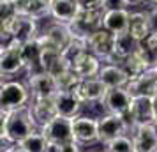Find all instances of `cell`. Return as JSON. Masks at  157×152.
Segmentation results:
<instances>
[{
  "label": "cell",
  "instance_id": "cell-1",
  "mask_svg": "<svg viewBox=\"0 0 157 152\" xmlns=\"http://www.w3.org/2000/svg\"><path fill=\"white\" fill-rule=\"evenodd\" d=\"M34 131H37V126L32 119L29 106L13 110V111H4L2 110V124H0L2 145L21 143Z\"/></svg>",
  "mask_w": 157,
  "mask_h": 152
},
{
  "label": "cell",
  "instance_id": "cell-2",
  "mask_svg": "<svg viewBox=\"0 0 157 152\" xmlns=\"http://www.w3.org/2000/svg\"><path fill=\"white\" fill-rule=\"evenodd\" d=\"M41 34L39 21L30 16L18 14L7 21H2V44L14 39L20 44H27L30 41H36Z\"/></svg>",
  "mask_w": 157,
  "mask_h": 152
},
{
  "label": "cell",
  "instance_id": "cell-3",
  "mask_svg": "<svg viewBox=\"0 0 157 152\" xmlns=\"http://www.w3.org/2000/svg\"><path fill=\"white\" fill-rule=\"evenodd\" d=\"M30 99V90L29 85L25 81L20 80H2L0 87V106L4 111H13L29 106Z\"/></svg>",
  "mask_w": 157,
  "mask_h": 152
},
{
  "label": "cell",
  "instance_id": "cell-4",
  "mask_svg": "<svg viewBox=\"0 0 157 152\" xmlns=\"http://www.w3.org/2000/svg\"><path fill=\"white\" fill-rule=\"evenodd\" d=\"M104 9L102 7H90L79 11L78 18L72 23H69L72 37L76 39H88L90 34H94L95 30L102 29V20H104Z\"/></svg>",
  "mask_w": 157,
  "mask_h": 152
},
{
  "label": "cell",
  "instance_id": "cell-5",
  "mask_svg": "<svg viewBox=\"0 0 157 152\" xmlns=\"http://www.w3.org/2000/svg\"><path fill=\"white\" fill-rule=\"evenodd\" d=\"M23 44L11 39L2 44L0 51V69H2V80H11L14 74L25 71V60H23Z\"/></svg>",
  "mask_w": 157,
  "mask_h": 152
},
{
  "label": "cell",
  "instance_id": "cell-6",
  "mask_svg": "<svg viewBox=\"0 0 157 152\" xmlns=\"http://www.w3.org/2000/svg\"><path fill=\"white\" fill-rule=\"evenodd\" d=\"M37 41L41 44V48H55V50L64 51L69 43L72 41V34L69 25L58 21H51L37 37Z\"/></svg>",
  "mask_w": 157,
  "mask_h": 152
},
{
  "label": "cell",
  "instance_id": "cell-7",
  "mask_svg": "<svg viewBox=\"0 0 157 152\" xmlns=\"http://www.w3.org/2000/svg\"><path fill=\"white\" fill-rule=\"evenodd\" d=\"M129 133H131V126L124 117L113 115V113H102L99 117V143L108 145L118 136H124Z\"/></svg>",
  "mask_w": 157,
  "mask_h": 152
},
{
  "label": "cell",
  "instance_id": "cell-8",
  "mask_svg": "<svg viewBox=\"0 0 157 152\" xmlns=\"http://www.w3.org/2000/svg\"><path fill=\"white\" fill-rule=\"evenodd\" d=\"M74 140L79 145L99 143V117L95 115H78L72 119Z\"/></svg>",
  "mask_w": 157,
  "mask_h": 152
},
{
  "label": "cell",
  "instance_id": "cell-9",
  "mask_svg": "<svg viewBox=\"0 0 157 152\" xmlns=\"http://www.w3.org/2000/svg\"><path fill=\"white\" fill-rule=\"evenodd\" d=\"M134 97L125 87L120 88H108L106 95L102 99V108L106 113H113V115L125 117L131 111Z\"/></svg>",
  "mask_w": 157,
  "mask_h": 152
},
{
  "label": "cell",
  "instance_id": "cell-10",
  "mask_svg": "<svg viewBox=\"0 0 157 152\" xmlns=\"http://www.w3.org/2000/svg\"><path fill=\"white\" fill-rule=\"evenodd\" d=\"M25 83L29 85L30 95L32 99H53L58 92V83L57 78L51 76L50 72H39V74H34V76H29L25 78Z\"/></svg>",
  "mask_w": 157,
  "mask_h": 152
},
{
  "label": "cell",
  "instance_id": "cell-11",
  "mask_svg": "<svg viewBox=\"0 0 157 152\" xmlns=\"http://www.w3.org/2000/svg\"><path fill=\"white\" fill-rule=\"evenodd\" d=\"M72 92L83 101L85 106H92V104H102L108 87L99 78H85V80L78 81V85L74 87Z\"/></svg>",
  "mask_w": 157,
  "mask_h": 152
},
{
  "label": "cell",
  "instance_id": "cell-12",
  "mask_svg": "<svg viewBox=\"0 0 157 152\" xmlns=\"http://www.w3.org/2000/svg\"><path fill=\"white\" fill-rule=\"evenodd\" d=\"M86 44H88V51L97 55L102 62H109L115 50V34L108 32L106 29L95 30L94 34L88 36Z\"/></svg>",
  "mask_w": 157,
  "mask_h": 152
},
{
  "label": "cell",
  "instance_id": "cell-13",
  "mask_svg": "<svg viewBox=\"0 0 157 152\" xmlns=\"http://www.w3.org/2000/svg\"><path fill=\"white\" fill-rule=\"evenodd\" d=\"M127 124L131 126V129L136 126H145V124H154L155 117H154V104H152V97H134L131 111L124 117Z\"/></svg>",
  "mask_w": 157,
  "mask_h": 152
},
{
  "label": "cell",
  "instance_id": "cell-14",
  "mask_svg": "<svg viewBox=\"0 0 157 152\" xmlns=\"http://www.w3.org/2000/svg\"><path fill=\"white\" fill-rule=\"evenodd\" d=\"M44 136L48 138V142L51 143H67L74 140V133H72V119L67 117H55L50 124H46L43 129Z\"/></svg>",
  "mask_w": 157,
  "mask_h": 152
},
{
  "label": "cell",
  "instance_id": "cell-15",
  "mask_svg": "<svg viewBox=\"0 0 157 152\" xmlns=\"http://www.w3.org/2000/svg\"><path fill=\"white\" fill-rule=\"evenodd\" d=\"M120 65L125 69V72L129 74V78L132 80V78H138V76L145 74L147 71H150L154 64H152V58L148 57V53L145 51V48H143L141 43H140V46H138Z\"/></svg>",
  "mask_w": 157,
  "mask_h": 152
},
{
  "label": "cell",
  "instance_id": "cell-16",
  "mask_svg": "<svg viewBox=\"0 0 157 152\" xmlns=\"http://www.w3.org/2000/svg\"><path fill=\"white\" fill-rule=\"evenodd\" d=\"M53 101H55L58 115L67 117V119H76L78 115H81V110L85 106L83 101L72 90H58Z\"/></svg>",
  "mask_w": 157,
  "mask_h": 152
},
{
  "label": "cell",
  "instance_id": "cell-17",
  "mask_svg": "<svg viewBox=\"0 0 157 152\" xmlns=\"http://www.w3.org/2000/svg\"><path fill=\"white\" fill-rule=\"evenodd\" d=\"M131 136L134 140L138 152H157V124L136 126L131 129Z\"/></svg>",
  "mask_w": 157,
  "mask_h": 152
},
{
  "label": "cell",
  "instance_id": "cell-18",
  "mask_svg": "<svg viewBox=\"0 0 157 152\" xmlns=\"http://www.w3.org/2000/svg\"><path fill=\"white\" fill-rule=\"evenodd\" d=\"M29 110L32 113V119L36 122L37 129H43L46 124H50L55 117H58L53 99H30Z\"/></svg>",
  "mask_w": 157,
  "mask_h": 152
},
{
  "label": "cell",
  "instance_id": "cell-19",
  "mask_svg": "<svg viewBox=\"0 0 157 152\" xmlns=\"http://www.w3.org/2000/svg\"><path fill=\"white\" fill-rule=\"evenodd\" d=\"M108 88H120L127 87L129 83V74L125 72V69L120 64H111V62H104L97 76Z\"/></svg>",
  "mask_w": 157,
  "mask_h": 152
},
{
  "label": "cell",
  "instance_id": "cell-20",
  "mask_svg": "<svg viewBox=\"0 0 157 152\" xmlns=\"http://www.w3.org/2000/svg\"><path fill=\"white\" fill-rule=\"evenodd\" d=\"M79 11L81 7H79L78 0H55L50 6V18L53 21L69 25L78 18Z\"/></svg>",
  "mask_w": 157,
  "mask_h": 152
},
{
  "label": "cell",
  "instance_id": "cell-21",
  "mask_svg": "<svg viewBox=\"0 0 157 152\" xmlns=\"http://www.w3.org/2000/svg\"><path fill=\"white\" fill-rule=\"evenodd\" d=\"M125 88L132 94V97H140V95L155 97L157 95V78H155V74H154V71L150 69V71H147L141 76L129 80Z\"/></svg>",
  "mask_w": 157,
  "mask_h": 152
},
{
  "label": "cell",
  "instance_id": "cell-22",
  "mask_svg": "<svg viewBox=\"0 0 157 152\" xmlns=\"http://www.w3.org/2000/svg\"><path fill=\"white\" fill-rule=\"evenodd\" d=\"M127 32L134 37L138 43H143L147 37L152 34V25H150V18L147 9H136L131 11V20H129V29Z\"/></svg>",
  "mask_w": 157,
  "mask_h": 152
},
{
  "label": "cell",
  "instance_id": "cell-23",
  "mask_svg": "<svg viewBox=\"0 0 157 152\" xmlns=\"http://www.w3.org/2000/svg\"><path fill=\"white\" fill-rule=\"evenodd\" d=\"M102 64H104V62H102L97 55H94L92 51H85V53L72 64V71L76 72L81 80H85V78H97Z\"/></svg>",
  "mask_w": 157,
  "mask_h": 152
},
{
  "label": "cell",
  "instance_id": "cell-24",
  "mask_svg": "<svg viewBox=\"0 0 157 152\" xmlns=\"http://www.w3.org/2000/svg\"><path fill=\"white\" fill-rule=\"evenodd\" d=\"M131 20V9H118V11H106L102 20V29H106L111 34H124L129 29Z\"/></svg>",
  "mask_w": 157,
  "mask_h": 152
},
{
  "label": "cell",
  "instance_id": "cell-25",
  "mask_svg": "<svg viewBox=\"0 0 157 152\" xmlns=\"http://www.w3.org/2000/svg\"><path fill=\"white\" fill-rule=\"evenodd\" d=\"M140 46V43L136 41L134 37L131 36L129 32L124 34H117L115 36V50H113V57H111V64H122L125 58L132 53Z\"/></svg>",
  "mask_w": 157,
  "mask_h": 152
},
{
  "label": "cell",
  "instance_id": "cell-26",
  "mask_svg": "<svg viewBox=\"0 0 157 152\" xmlns=\"http://www.w3.org/2000/svg\"><path fill=\"white\" fill-rule=\"evenodd\" d=\"M18 13L23 16H30L37 21H43L46 18H50V6H46L41 0H21L16 4Z\"/></svg>",
  "mask_w": 157,
  "mask_h": 152
},
{
  "label": "cell",
  "instance_id": "cell-27",
  "mask_svg": "<svg viewBox=\"0 0 157 152\" xmlns=\"http://www.w3.org/2000/svg\"><path fill=\"white\" fill-rule=\"evenodd\" d=\"M21 147H25L29 152H46L48 150V145H50V142H48V138L44 136V133L41 129L34 131L30 136H27L25 140H23Z\"/></svg>",
  "mask_w": 157,
  "mask_h": 152
},
{
  "label": "cell",
  "instance_id": "cell-28",
  "mask_svg": "<svg viewBox=\"0 0 157 152\" xmlns=\"http://www.w3.org/2000/svg\"><path fill=\"white\" fill-rule=\"evenodd\" d=\"M106 147L108 152H138L136 150V145H134V140L131 134H124V136H118L117 140L109 142Z\"/></svg>",
  "mask_w": 157,
  "mask_h": 152
},
{
  "label": "cell",
  "instance_id": "cell-29",
  "mask_svg": "<svg viewBox=\"0 0 157 152\" xmlns=\"http://www.w3.org/2000/svg\"><path fill=\"white\" fill-rule=\"evenodd\" d=\"M81 80L76 72L72 71H67L64 72L62 76H58L57 78V83H58V90H74V87L78 85V81Z\"/></svg>",
  "mask_w": 157,
  "mask_h": 152
},
{
  "label": "cell",
  "instance_id": "cell-30",
  "mask_svg": "<svg viewBox=\"0 0 157 152\" xmlns=\"http://www.w3.org/2000/svg\"><path fill=\"white\" fill-rule=\"evenodd\" d=\"M0 14H2V21H7L11 18L18 16V6L13 0H0Z\"/></svg>",
  "mask_w": 157,
  "mask_h": 152
},
{
  "label": "cell",
  "instance_id": "cell-31",
  "mask_svg": "<svg viewBox=\"0 0 157 152\" xmlns=\"http://www.w3.org/2000/svg\"><path fill=\"white\" fill-rule=\"evenodd\" d=\"M141 46L145 48V51L148 53V57L152 58V64H155L157 62V32H152V34L141 43Z\"/></svg>",
  "mask_w": 157,
  "mask_h": 152
},
{
  "label": "cell",
  "instance_id": "cell-32",
  "mask_svg": "<svg viewBox=\"0 0 157 152\" xmlns=\"http://www.w3.org/2000/svg\"><path fill=\"white\" fill-rule=\"evenodd\" d=\"M131 0H102L104 11H118V9H131Z\"/></svg>",
  "mask_w": 157,
  "mask_h": 152
},
{
  "label": "cell",
  "instance_id": "cell-33",
  "mask_svg": "<svg viewBox=\"0 0 157 152\" xmlns=\"http://www.w3.org/2000/svg\"><path fill=\"white\" fill-rule=\"evenodd\" d=\"M60 152H81V145L72 140V142H67V143L60 145Z\"/></svg>",
  "mask_w": 157,
  "mask_h": 152
},
{
  "label": "cell",
  "instance_id": "cell-34",
  "mask_svg": "<svg viewBox=\"0 0 157 152\" xmlns=\"http://www.w3.org/2000/svg\"><path fill=\"white\" fill-rule=\"evenodd\" d=\"M147 13H148L150 18V25H152V32H157V7L152 6V7H145Z\"/></svg>",
  "mask_w": 157,
  "mask_h": 152
},
{
  "label": "cell",
  "instance_id": "cell-35",
  "mask_svg": "<svg viewBox=\"0 0 157 152\" xmlns=\"http://www.w3.org/2000/svg\"><path fill=\"white\" fill-rule=\"evenodd\" d=\"M79 7L90 9V7H102V0H78Z\"/></svg>",
  "mask_w": 157,
  "mask_h": 152
},
{
  "label": "cell",
  "instance_id": "cell-36",
  "mask_svg": "<svg viewBox=\"0 0 157 152\" xmlns=\"http://www.w3.org/2000/svg\"><path fill=\"white\" fill-rule=\"evenodd\" d=\"M2 152H29L25 147H21L20 143H16V145H2Z\"/></svg>",
  "mask_w": 157,
  "mask_h": 152
},
{
  "label": "cell",
  "instance_id": "cell-37",
  "mask_svg": "<svg viewBox=\"0 0 157 152\" xmlns=\"http://www.w3.org/2000/svg\"><path fill=\"white\" fill-rule=\"evenodd\" d=\"M152 104H154V117H155V122H157V95L152 97Z\"/></svg>",
  "mask_w": 157,
  "mask_h": 152
},
{
  "label": "cell",
  "instance_id": "cell-38",
  "mask_svg": "<svg viewBox=\"0 0 157 152\" xmlns=\"http://www.w3.org/2000/svg\"><path fill=\"white\" fill-rule=\"evenodd\" d=\"M154 4V0H140V6H147V7H150Z\"/></svg>",
  "mask_w": 157,
  "mask_h": 152
},
{
  "label": "cell",
  "instance_id": "cell-39",
  "mask_svg": "<svg viewBox=\"0 0 157 152\" xmlns=\"http://www.w3.org/2000/svg\"><path fill=\"white\" fill-rule=\"evenodd\" d=\"M152 71H154V74H155V78H157V62L152 65Z\"/></svg>",
  "mask_w": 157,
  "mask_h": 152
},
{
  "label": "cell",
  "instance_id": "cell-40",
  "mask_svg": "<svg viewBox=\"0 0 157 152\" xmlns=\"http://www.w3.org/2000/svg\"><path fill=\"white\" fill-rule=\"evenodd\" d=\"M41 2H44V4H46V6H51V4H53V2H55V0H41Z\"/></svg>",
  "mask_w": 157,
  "mask_h": 152
},
{
  "label": "cell",
  "instance_id": "cell-41",
  "mask_svg": "<svg viewBox=\"0 0 157 152\" xmlns=\"http://www.w3.org/2000/svg\"><path fill=\"white\" fill-rule=\"evenodd\" d=\"M131 4L132 6H140V0H131Z\"/></svg>",
  "mask_w": 157,
  "mask_h": 152
},
{
  "label": "cell",
  "instance_id": "cell-42",
  "mask_svg": "<svg viewBox=\"0 0 157 152\" xmlns=\"http://www.w3.org/2000/svg\"><path fill=\"white\" fill-rule=\"evenodd\" d=\"M152 6H155V7H157V0H154V4H152ZM152 6H150V7H152Z\"/></svg>",
  "mask_w": 157,
  "mask_h": 152
},
{
  "label": "cell",
  "instance_id": "cell-43",
  "mask_svg": "<svg viewBox=\"0 0 157 152\" xmlns=\"http://www.w3.org/2000/svg\"><path fill=\"white\" fill-rule=\"evenodd\" d=\"M92 152H108L106 149H104V150H92Z\"/></svg>",
  "mask_w": 157,
  "mask_h": 152
},
{
  "label": "cell",
  "instance_id": "cell-44",
  "mask_svg": "<svg viewBox=\"0 0 157 152\" xmlns=\"http://www.w3.org/2000/svg\"><path fill=\"white\" fill-rule=\"evenodd\" d=\"M13 2H16V4H18V2H21V0H13Z\"/></svg>",
  "mask_w": 157,
  "mask_h": 152
}]
</instances>
